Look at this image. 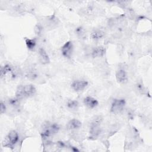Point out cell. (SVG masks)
Masks as SVG:
<instances>
[{
    "label": "cell",
    "instance_id": "obj_17",
    "mask_svg": "<svg viewBox=\"0 0 152 152\" xmlns=\"http://www.w3.org/2000/svg\"><path fill=\"white\" fill-rule=\"evenodd\" d=\"M19 100L18 98H17L16 97L14 98H11L8 100V103L12 106L13 107H17L18 106H19L20 104V102H19Z\"/></svg>",
    "mask_w": 152,
    "mask_h": 152
},
{
    "label": "cell",
    "instance_id": "obj_6",
    "mask_svg": "<svg viewBox=\"0 0 152 152\" xmlns=\"http://www.w3.org/2000/svg\"><path fill=\"white\" fill-rule=\"evenodd\" d=\"M73 51V44L71 41L66 42L61 48L62 55L66 58H70Z\"/></svg>",
    "mask_w": 152,
    "mask_h": 152
},
{
    "label": "cell",
    "instance_id": "obj_4",
    "mask_svg": "<svg viewBox=\"0 0 152 152\" xmlns=\"http://www.w3.org/2000/svg\"><path fill=\"white\" fill-rule=\"evenodd\" d=\"M102 119L100 117L96 118L91 124V126L90 128V138L91 139H96L100 135L101 132V128L100 126V122Z\"/></svg>",
    "mask_w": 152,
    "mask_h": 152
},
{
    "label": "cell",
    "instance_id": "obj_20",
    "mask_svg": "<svg viewBox=\"0 0 152 152\" xmlns=\"http://www.w3.org/2000/svg\"><path fill=\"white\" fill-rule=\"evenodd\" d=\"M0 111H1V113L3 114L6 111V106L5 104L1 102V104H0Z\"/></svg>",
    "mask_w": 152,
    "mask_h": 152
},
{
    "label": "cell",
    "instance_id": "obj_1",
    "mask_svg": "<svg viewBox=\"0 0 152 152\" xmlns=\"http://www.w3.org/2000/svg\"><path fill=\"white\" fill-rule=\"evenodd\" d=\"M36 92V89L32 84L20 85L16 89L15 97L20 100L33 96Z\"/></svg>",
    "mask_w": 152,
    "mask_h": 152
},
{
    "label": "cell",
    "instance_id": "obj_10",
    "mask_svg": "<svg viewBox=\"0 0 152 152\" xmlns=\"http://www.w3.org/2000/svg\"><path fill=\"white\" fill-rule=\"evenodd\" d=\"M83 103L86 106L90 109H93L98 106L99 102L91 96H87L83 100Z\"/></svg>",
    "mask_w": 152,
    "mask_h": 152
},
{
    "label": "cell",
    "instance_id": "obj_3",
    "mask_svg": "<svg viewBox=\"0 0 152 152\" xmlns=\"http://www.w3.org/2000/svg\"><path fill=\"white\" fill-rule=\"evenodd\" d=\"M19 139V136L17 132L15 130H11L4 138L2 145L4 147L12 148L16 144Z\"/></svg>",
    "mask_w": 152,
    "mask_h": 152
},
{
    "label": "cell",
    "instance_id": "obj_5",
    "mask_svg": "<svg viewBox=\"0 0 152 152\" xmlns=\"http://www.w3.org/2000/svg\"><path fill=\"white\" fill-rule=\"evenodd\" d=\"M126 102L124 99H115L110 107V112L114 114H118L121 113L125 106Z\"/></svg>",
    "mask_w": 152,
    "mask_h": 152
},
{
    "label": "cell",
    "instance_id": "obj_19",
    "mask_svg": "<svg viewBox=\"0 0 152 152\" xmlns=\"http://www.w3.org/2000/svg\"><path fill=\"white\" fill-rule=\"evenodd\" d=\"M26 77H27L29 79L31 80H34L35 78H36L37 77V74H36V72H35L34 71H31L30 72H28L27 75Z\"/></svg>",
    "mask_w": 152,
    "mask_h": 152
},
{
    "label": "cell",
    "instance_id": "obj_18",
    "mask_svg": "<svg viewBox=\"0 0 152 152\" xmlns=\"http://www.w3.org/2000/svg\"><path fill=\"white\" fill-rule=\"evenodd\" d=\"M75 32H76V34L80 37H83L85 35V31L84 28L81 27H77L75 30Z\"/></svg>",
    "mask_w": 152,
    "mask_h": 152
},
{
    "label": "cell",
    "instance_id": "obj_22",
    "mask_svg": "<svg viewBox=\"0 0 152 152\" xmlns=\"http://www.w3.org/2000/svg\"><path fill=\"white\" fill-rule=\"evenodd\" d=\"M71 150L72 151H79V150L77 149L76 147H71Z\"/></svg>",
    "mask_w": 152,
    "mask_h": 152
},
{
    "label": "cell",
    "instance_id": "obj_16",
    "mask_svg": "<svg viewBox=\"0 0 152 152\" xmlns=\"http://www.w3.org/2000/svg\"><path fill=\"white\" fill-rule=\"evenodd\" d=\"M25 42H26L27 48L29 50H33L36 45V40L35 39H33L25 38Z\"/></svg>",
    "mask_w": 152,
    "mask_h": 152
},
{
    "label": "cell",
    "instance_id": "obj_12",
    "mask_svg": "<svg viewBox=\"0 0 152 152\" xmlns=\"http://www.w3.org/2000/svg\"><path fill=\"white\" fill-rule=\"evenodd\" d=\"M39 61L42 64H48L50 62L49 57L43 48H40L39 50Z\"/></svg>",
    "mask_w": 152,
    "mask_h": 152
},
{
    "label": "cell",
    "instance_id": "obj_13",
    "mask_svg": "<svg viewBox=\"0 0 152 152\" xmlns=\"http://www.w3.org/2000/svg\"><path fill=\"white\" fill-rule=\"evenodd\" d=\"M106 52V49L102 46L94 48L91 52V56L93 58L102 57Z\"/></svg>",
    "mask_w": 152,
    "mask_h": 152
},
{
    "label": "cell",
    "instance_id": "obj_7",
    "mask_svg": "<svg viewBox=\"0 0 152 152\" xmlns=\"http://www.w3.org/2000/svg\"><path fill=\"white\" fill-rule=\"evenodd\" d=\"M88 86V82L86 80H75L71 85V88L76 92L83 91Z\"/></svg>",
    "mask_w": 152,
    "mask_h": 152
},
{
    "label": "cell",
    "instance_id": "obj_2",
    "mask_svg": "<svg viewBox=\"0 0 152 152\" xmlns=\"http://www.w3.org/2000/svg\"><path fill=\"white\" fill-rule=\"evenodd\" d=\"M59 129L60 127L56 123H47L45 124L41 132V136L42 139L45 140L51 135L56 134L59 131Z\"/></svg>",
    "mask_w": 152,
    "mask_h": 152
},
{
    "label": "cell",
    "instance_id": "obj_15",
    "mask_svg": "<svg viewBox=\"0 0 152 152\" xmlns=\"http://www.w3.org/2000/svg\"><path fill=\"white\" fill-rule=\"evenodd\" d=\"M66 106H67L68 108H69V109L72 110H75L78 109V106H79V103H78L77 100H69L67 102Z\"/></svg>",
    "mask_w": 152,
    "mask_h": 152
},
{
    "label": "cell",
    "instance_id": "obj_8",
    "mask_svg": "<svg viewBox=\"0 0 152 152\" xmlns=\"http://www.w3.org/2000/svg\"><path fill=\"white\" fill-rule=\"evenodd\" d=\"M14 69L12 66L11 65L9 64H5L4 66L1 67V77H10L13 78L14 77Z\"/></svg>",
    "mask_w": 152,
    "mask_h": 152
},
{
    "label": "cell",
    "instance_id": "obj_14",
    "mask_svg": "<svg viewBox=\"0 0 152 152\" xmlns=\"http://www.w3.org/2000/svg\"><path fill=\"white\" fill-rule=\"evenodd\" d=\"M104 35V33L101 30H94L91 34V38L94 40H99L101 39H102Z\"/></svg>",
    "mask_w": 152,
    "mask_h": 152
},
{
    "label": "cell",
    "instance_id": "obj_11",
    "mask_svg": "<svg viewBox=\"0 0 152 152\" xmlns=\"http://www.w3.org/2000/svg\"><path fill=\"white\" fill-rule=\"evenodd\" d=\"M82 123L81 121L77 119H72L70 120L67 125H66V128L70 130H75L80 128L81 127Z\"/></svg>",
    "mask_w": 152,
    "mask_h": 152
},
{
    "label": "cell",
    "instance_id": "obj_21",
    "mask_svg": "<svg viewBox=\"0 0 152 152\" xmlns=\"http://www.w3.org/2000/svg\"><path fill=\"white\" fill-rule=\"evenodd\" d=\"M137 88L139 90V91H141L144 90V87H143L142 85L140 84H137Z\"/></svg>",
    "mask_w": 152,
    "mask_h": 152
},
{
    "label": "cell",
    "instance_id": "obj_9",
    "mask_svg": "<svg viewBox=\"0 0 152 152\" xmlns=\"http://www.w3.org/2000/svg\"><path fill=\"white\" fill-rule=\"evenodd\" d=\"M116 81L120 84H125L128 81L127 73L124 69H119L116 73Z\"/></svg>",
    "mask_w": 152,
    "mask_h": 152
}]
</instances>
